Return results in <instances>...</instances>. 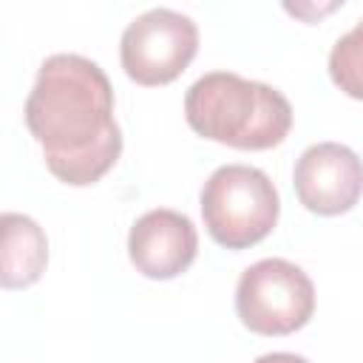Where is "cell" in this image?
I'll use <instances>...</instances> for the list:
<instances>
[{"label": "cell", "mask_w": 363, "mask_h": 363, "mask_svg": "<svg viewBox=\"0 0 363 363\" xmlns=\"http://www.w3.org/2000/svg\"><path fill=\"white\" fill-rule=\"evenodd\" d=\"M48 264V238L43 227L23 216H3V250H0V284L6 289H23L40 281Z\"/></svg>", "instance_id": "obj_8"}, {"label": "cell", "mask_w": 363, "mask_h": 363, "mask_svg": "<svg viewBox=\"0 0 363 363\" xmlns=\"http://www.w3.org/2000/svg\"><path fill=\"white\" fill-rule=\"evenodd\" d=\"M329 77L346 96L363 99V17L332 45Z\"/></svg>", "instance_id": "obj_9"}, {"label": "cell", "mask_w": 363, "mask_h": 363, "mask_svg": "<svg viewBox=\"0 0 363 363\" xmlns=\"http://www.w3.org/2000/svg\"><path fill=\"white\" fill-rule=\"evenodd\" d=\"M252 363H309V360L301 354H292V352H269V354L255 357Z\"/></svg>", "instance_id": "obj_10"}, {"label": "cell", "mask_w": 363, "mask_h": 363, "mask_svg": "<svg viewBox=\"0 0 363 363\" xmlns=\"http://www.w3.org/2000/svg\"><path fill=\"white\" fill-rule=\"evenodd\" d=\"M272 179L250 164H221L201 187V218L216 244L247 250L264 241L278 221Z\"/></svg>", "instance_id": "obj_3"}, {"label": "cell", "mask_w": 363, "mask_h": 363, "mask_svg": "<svg viewBox=\"0 0 363 363\" xmlns=\"http://www.w3.org/2000/svg\"><path fill=\"white\" fill-rule=\"evenodd\" d=\"M184 116L199 136L238 150L275 147L292 128V105L281 91L233 71L199 77L187 88Z\"/></svg>", "instance_id": "obj_2"}, {"label": "cell", "mask_w": 363, "mask_h": 363, "mask_svg": "<svg viewBox=\"0 0 363 363\" xmlns=\"http://www.w3.org/2000/svg\"><path fill=\"white\" fill-rule=\"evenodd\" d=\"M23 116L48 170L71 187L99 182L122 153L111 79L88 57L51 54L37 71Z\"/></svg>", "instance_id": "obj_1"}, {"label": "cell", "mask_w": 363, "mask_h": 363, "mask_svg": "<svg viewBox=\"0 0 363 363\" xmlns=\"http://www.w3.org/2000/svg\"><path fill=\"white\" fill-rule=\"evenodd\" d=\"M199 252V233L184 213L159 207L136 218L128 233V255L133 267L153 281L182 275Z\"/></svg>", "instance_id": "obj_7"}, {"label": "cell", "mask_w": 363, "mask_h": 363, "mask_svg": "<svg viewBox=\"0 0 363 363\" xmlns=\"http://www.w3.org/2000/svg\"><path fill=\"white\" fill-rule=\"evenodd\" d=\"M199 51L196 23L173 9H150L139 14L119 40V60L125 74L139 85L173 82Z\"/></svg>", "instance_id": "obj_5"}, {"label": "cell", "mask_w": 363, "mask_h": 363, "mask_svg": "<svg viewBox=\"0 0 363 363\" xmlns=\"http://www.w3.org/2000/svg\"><path fill=\"white\" fill-rule=\"evenodd\" d=\"M298 201L318 216H340L363 196V162L340 142H318L295 162Z\"/></svg>", "instance_id": "obj_6"}, {"label": "cell", "mask_w": 363, "mask_h": 363, "mask_svg": "<svg viewBox=\"0 0 363 363\" xmlns=\"http://www.w3.org/2000/svg\"><path fill=\"white\" fill-rule=\"evenodd\" d=\"M235 312L255 335H292L315 312V286L292 261L264 258L241 272Z\"/></svg>", "instance_id": "obj_4"}]
</instances>
